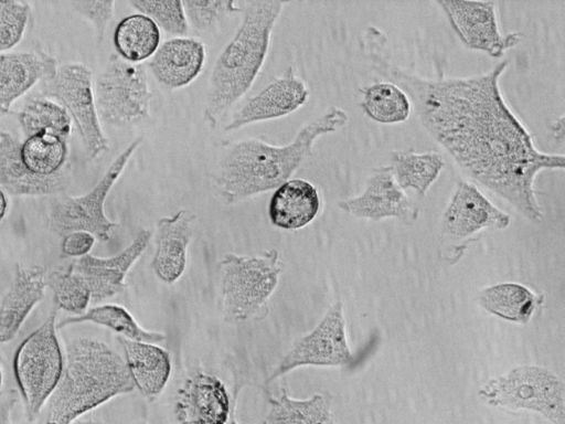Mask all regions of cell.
<instances>
[{
  "label": "cell",
  "instance_id": "obj_1",
  "mask_svg": "<svg viewBox=\"0 0 565 424\" xmlns=\"http://www.w3.org/2000/svg\"><path fill=\"white\" fill-rule=\"evenodd\" d=\"M385 43L382 31L366 29L364 51L372 70L406 92L425 129L461 171L527 220L542 222L536 176L543 170H562L565 157L537 149L532 134L507 103L500 78L509 60L479 75L428 78L392 62Z\"/></svg>",
  "mask_w": 565,
  "mask_h": 424
},
{
  "label": "cell",
  "instance_id": "obj_2",
  "mask_svg": "<svg viewBox=\"0 0 565 424\" xmlns=\"http://www.w3.org/2000/svg\"><path fill=\"white\" fill-rule=\"evenodd\" d=\"M348 120L344 109L331 106L302 126L287 145L273 146L255 138L232 142L212 173L213 184L228 204L274 190L311 157L317 139L338 131Z\"/></svg>",
  "mask_w": 565,
  "mask_h": 424
},
{
  "label": "cell",
  "instance_id": "obj_3",
  "mask_svg": "<svg viewBox=\"0 0 565 424\" xmlns=\"http://www.w3.org/2000/svg\"><path fill=\"white\" fill-rule=\"evenodd\" d=\"M286 3L262 0L243 3L242 23L212 67L203 112L211 128L218 127L252 87L265 63L271 32Z\"/></svg>",
  "mask_w": 565,
  "mask_h": 424
},
{
  "label": "cell",
  "instance_id": "obj_4",
  "mask_svg": "<svg viewBox=\"0 0 565 424\" xmlns=\"http://www.w3.org/2000/svg\"><path fill=\"white\" fill-rule=\"evenodd\" d=\"M134 389L126 361L116 350L100 340L73 339L66 346L63 372L50 396L46 424H72Z\"/></svg>",
  "mask_w": 565,
  "mask_h": 424
},
{
  "label": "cell",
  "instance_id": "obj_5",
  "mask_svg": "<svg viewBox=\"0 0 565 424\" xmlns=\"http://www.w3.org/2000/svg\"><path fill=\"white\" fill-rule=\"evenodd\" d=\"M284 269L275 248L259 255L230 253L220 262L221 310L226 322L258 318L267 310Z\"/></svg>",
  "mask_w": 565,
  "mask_h": 424
},
{
  "label": "cell",
  "instance_id": "obj_6",
  "mask_svg": "<svg viewBox=\"0 0 565 424\" xmlns=\"http://www.w3.org/2000/svg\"><path fill=\"white\" fill-rule=\"evenodd\" d=\"M479 398L507 411L527 410L551 424H565V383L552 370L540 365H519L483 383Z\"/></svg>",
  "mask_w": 565,
  "mask_h": 424
},
{
  "label": "cell",
  "instance_id": "obj_7",
  "mask_svg": "<svg viewBox=\"0 0 565 424\" xmlns=\"http://www.w3.org/2000/svg\"><path fill=\"white\" fill-rule=\"evenodd\" d=\"M57 311L54 305L49 318L20 343L14 354L13 371L30 422L38 417L63 372L64 360L56 335Z\"/></svg>",
  "mask_w": 565,
  "mask_h": 424
},
{
  "label": "cell",
  "instance_id": "obj_8",
  "mask_svg": "<svg viewBox=\"0 0 565 424\" xmlns=\"http://www.w3.org/2000/svg\"><path fill=\"white\" fill-rule=\"evenodd\" d=\"M142 141V137L134 139L87 193L79 197H61L52 201L47 213L49 230L58 236L74 231H86L99 241H109L118 223L106 215L105 201Z\"/></svg>",
  "mask_w": 565,
  "mask_h": 424
},
{
  "label": "cell",
  "instance_id": "obj_9",
  "mask_svg": "<svg viewBox=\"0 0 565 424\" xmlns=\"http://www.w3.org/2000/svg\"><path fill=\"white\" fill-rule=\"evenodd\" d=\"M99 118L113 127H127L150 117L152 93L143 64L111 54L95 85Z\"/></svg>",
  "mask_w": 565,
  "mask_h": 424
},
{
  "label": "cell",
  "instance_id": "obj_10",
  "mask_svg": "<svg viewBox=\"0 0 565 424\" xmlns=\"http://www.w3.org/2000/svg\"><path fill=\"white\" fill-rule=\"evenodd\" d=\"M45 93L56 97L73 117L87 155L95 159L108 150V139L100 125L93 86V72L81 63L57 66L47 81Z\"/></svg>",
  "mask_w": 565,
  "mask_h": 424
},
{
  "label": "cell",
  "instance_id": "obj_11",
  "mask_svg": "<svg viewBox=\"0 0 565 424\" xmlns=\"http://www.w3.org/2000/svg\"><path fill=\"white\" fill-rule=\"evenodd\" d=\"M353 354L349 346L343 306L333 304L320 322L299 338L273 369L266 382L271 383L294 369L316 367H343L351 364Z\"/></svg>",
  "mask_w": 565,
  "mask_h": 424
},
{
  "label": "cell",
  "instance_id": "obj_12",
  "mask_svg": "<svg viewBox=\"0 0 565 424\" xmlns=\"http://www.w3.org/2000/svg\"><path fill=\"white\" fill-rule=\"evenodd\" d=\"M446 14L461 43L491 57H502L504 52L518 45L522 34L500 31L493 1H436Z\"/></svg>",
  "mask_w": 565,
  "mask_h": 424
},
{
  "label": "cell",
  "instance_id": "obj_13",
  "mask_svg": "<svg viewBox=\"0 0 565 424\" xmlns=\"http://www.w3.org/2000/svg\"><path fill=\"white\" fill-rule=\"evenodd\" d=\"M338 206L348 214L371 221L396 218L411 224L419 215L418 206L397 184L390 166L373 169L364 191L339 201Z\"/></svg>",
  "mask_w": 565,
  "mask_h": 424
},
{
  "label": "cell",
  "instance_id": "obj_14",
  "mask_svg": "<svg viewBox=\"0 0 565 424\" xmlns=\"http://www.w3.org/2000/svg\"><path fill=\"white\" fill-rule=\"evenodd\" d=\"M173 413L179 424H227L234 411L225 383L195 371L178 389Z\"/></svg>",
  "mask_w": 565,
  "mask_h": 424
},
{
  "label": "cell",
  "instance_id": "obj_15",
  "mask_svg": "<svg viewBox=\"0 0 565 424\" xmlns=\"http://www.w3.org/2000/svg\"><path fill=\"white\" fill-rule=\"evenodd\" d=\"M511 216L499 209L473 183L461 180L444 211L443 233L452 239H466L486 229L504 230Z\"/></svg>",
  "mask_w": 565,
  "mask_h": 424
},
{
  "label": "cell",
  "instance_id": "obj_16",
  "mask_svg": "<svg viewBox=\"0 0 565 424\" xmlns=\"http://www.w3.org/2000/svg\"><path fill=\"white\" fill-rule=\"evenodd\" d=\"M310 91L292 66L238 108L224 126L231 132L249 124L289 115L305 105Z\"/></svg>",
  "mask_w": 565,
  "mask_h": 424
},
{
  "label": "cell",
  "instance_id": "obj_17",
  "mask_svg": "<svg viewBox=\"0 0 565 424\" xmlns=\"http://www.w3.org/2000/svg\"><path fill=\"white\" fill-rule=\"evenodd\" d=\"M151 236L150 230L140 229L132 242L115 256L88 254L71 264L87 284L93 301H102L124 292L128 272L148 247Z\"/></svg>",
  "mask_w": 565,
  "mask_h": 424
},
{
  "label": "cell",
  "instance_id": "obj_18",
  "mask_svg": "<svg viewBox=\"0 0 565 424\" xmlns=\"http://www.w3.org/2000/svg\"><path fill=\"white\" fill-rule=\"evenodd\" d=\"M194 220L193 212L186 209L158 220L151 267L156 276L166 284L175 283L186 268Z\"/></svg>",
  "mask_w": 565,
  "mask_h": 424
},
{
  "label": "cell",
  "instance_id": "obj_19",
  "mask_svg": "<svg viewBox=\"0 0 565 424\" xmlns=\"http://www.w3.org/2000/svg\"><path fill=\"white\" fill-rule=\"evenodd\" d=\"M21 142L0 127V188L12 195H45L64 191L71 180L70 166L53 177L29 171L21 158Z\"/></svg>",
  "mask_w": 565,
  "mask_h": 424
},
{
  "label": "cell",
  "instance_id": "obj_20",
  "mask_svg": "<svg viewBox=\"0 0 565 424\" xmlns=\"http://www.w3.org/2000/svg\"><path fill=\"white\" fill-rule=\"evenodd\" d=\"M205 56V45L201 40L177 36L159 45L148 66L162 86L178 89L188 86L201 74Z\"/></svg>",
  "mask_w": 565,
  "mask_h": 424
},
{
  "label": "cell",
  "instance_id": "obj_21",
  "mask_svg": "<svg viewBox=\"0 0 565 424\" xmlns=\"http://www.w3.org/2000/svg\"><path fill=\"white\" fill-rule=\"evenodd\" d=\"M56 68V60L42 50L0 54V116L38 82L51 80Z\"/></svg>",
  "mask_w": 565,
  "mask_h": 424
},
{
  "label": "cell",
  "instance_id": "obj_22",
  "mask_svg": "<svg viewBox=\"0 0 565 424\" xmlns=\"http://www.w3.org/2000/svg\"><path fill=\"white\" fill-rule=\"evenodd\" d=\"M46 287L45 269L15 264L13 280L0 305V343L12 340L42 300Z\"/></svg>",
  "mask_w": 565,
  "mask_h": 424
},
{
  "label": "cell",
  "instance_id": "obj_23",
  "mask_svg": "<svg viewBox=\"0 0 565 424\" xmlns=\"http://www.w3.org/2000/svg\"><path fill=\"white\" fill-rule=\"evenodd\" d=\"M321 209L318 188L303 179H290L275 189L267 213L270 223L284 231H297L310 224Z\"/></svg>",
  "mask_w": 565,
  "mask_h": 424
},
{
  "label": "cell",
  "instance_id": "obj_24",
  "mask_svg": "<svg viewBox=\"0 0 565 424\" xmlns=\"http://www.w3.org/2000/svg\"><path fill=\"white\" fill-rule=\"evenodd\" d=\"M126 365L135 388L149 400L157 399L167 386L172 372L170 353L157 343L118 337Z\"/></svg>",
  "mask_w": 565,
  "mask_h": 424
},
{
  "label": "cell",
  "instance_id": "obj_25",
  "mask_svg": "<svg viewBox=\"0 0 565 424\" xmlns=\"http://www.w3.org/2000/svg\"><path fill=\"white\" fill-rule=\"evenodd\" d=\"M478 300L484 310L501 319L526 324L543 304L544 296L520 283L504 282L481 289Z\"/></svg>",
  "mask_w": 565,
  "mask_h": 424
},
{
  "label": "cell",
  "instance_id": "obj_26",
  "mask_svg": "<svg viewBox=\"0 0 565 424\" xmlns=\"http://www.w3.org/2000/svg\"><path fill=\"white\" fill-rule=\"evenodd\" d=\"M268 403L264 424H339L331 411L330 396L322 393L300 400L282 389L279 395L269 393Z\"/></svg>",
  "mask_w": 565,
  "mask_h": 424
},
{
  "label": "cell",
  "instance_id": "obj_27",
  "mask_svg": "<svg viewBox=\"0 0 565 424\" xmlns=\"http://www.w3.org/2000/svg\"><path fill=\"white\" fill-rule=\"evenodd\" d=\"M116 54L124 61L140 64L160 45V30L152 19L135 13L121 19L114 31Z\"/></svg>",
  "mask_w": 565,
  "mask_h": 424
},
{
  "label": "cell",
  "instance_id": "obj_28",
  "mask_svg": "<svg viewBox=\"0 0 565 424\" xmlns=\"http://www.w3.org/2000/svg\"><path fill=\"white\" fill-rule=\"evenodd\" d=\"M397 184L414 190L424 198L445 167L444 157L436 151L414 152L394 150L390 165Z\"/></svg>",
  "mask_w": 565,
  "mask_h": 424
},
{
  "label": "cell",
  "instance_id": "obj_29",
  "mask_svg": "<svg viewBox=\"0 0 565 424\" xmlns=\"http://www.w3.org/2000/svg\"><path fill=\"white\" fill-rule=\"evenodd\" d=\"M361 108L373 121L394 125L407 120L412 102L406 92L390 81H380L360 89Z\"/></svg>",
  "mask_w": 565,
  "mask_h": 424
},
{
  "label": "cell",
  "instance_id": "obj_30",
  "mask_svg": "<svg viewBox=\"0 0 565 424\" xmlns=\"http://www.w3.org/2000/svg\"><path fill=\"white\" fill-rule=\"evenodd\" d=\"M87 321L109 328L120 337L134 341L159 343L167 339L166 333L145 329L128 309L116 304L96 306L82 315L67 317L57 322L56 328Z\"/></svg>",
  "mask_w": 565,
  "mask_h": 424
},
{
  "label": "cell",
  "instance_id": "obj_31",
  "mask_svg": "<svg viewBox=\"0 0 565 424\" xmlns=\"http://www.w3.org/2000/svg\"><path fill=\"white\" fill-rule=\"evenodd\" d=\"M20 152L29 171L39 177L56 176L70 166L67 140L50 132L26 137Z\"/></svg>",
  "mask_w": 565,
  "mask_h": 424
},
{
  "label": "cell",
  "instance_id": "obj_32",
  "mask_svg": "<svg viewBox=\"0 0 565 424\" xmlns=\"http://www.w3.org/2000/svg\"><path fill=\"white\" fill-rule=\"evenodd\" d=\"M19 123L26 137L45 131L67 140L72 130V119L67 110L45 97L28 100L19 114Z\"/></svg>",
  "mask_w": 565,
  "mask_h": 424
},
{
  "label": "cell",
  "instance_id": "obj_33",
  "mask_svg": "<svg viewBox=\"0 0 565 424\" xmlns=\"http://www.w3.org/2000/svg\"><path fill=\"white\" fill-rule=\"evenodd\" d=\"M46 286L53 290L54 305L75 316L86 311L90 300V290L85 280L73 271L53 269L45 276Z\"/></svg>",
  "mask_w": 565,
  "mask_h": 424
},
{
  "label": "cell",
  "instance_id": "obj_34",
  "mask_svg": "<svg viewBox=\"0 0 565 424\" xmlns=\"http://www.w3.org/2000/svg\"><path fill=\"white\" fill-rule=\"evenodd\" d=\"M129 3L170 34L185 35L189 31L182 1L130 0Z\"/></svg>",
  "mask_w": 565,
  "mask_h": 424
},
{
  "label": "cell",
  "instance_id": "obj_35",
  "mask_svg": "<svg viewBox=\"0 0 565 424\" xmlns=\"http://www.w3.org/2000/svg\"><path fill=\"white\" fill-rule=\"evenodd\" d=\"M188 22L198 31H206L217 25L231 13L242 12L236 1L199 0L182 1Z\"/></svg>",
  "mask_w": 565,
  "mask_h": 424
},
{
  "label": "cell",
  "instance_id": "obj_36",
  "mask_svg": "<svg viewBox=\"0 0 565 424\" xmlns=\"http://www.w3.org/2000/svg\"><path fill=\"white\" fill-rule=\"evenodd\" d=\"M30 10L28 2L0 0V53L12 49L22 40Z\"/></svg>",
  "mask_w": 565,
  "mask_h": 424
},
{
  "label": "cell",
  "instance_id": "obj_37",
  "mask_svg": "<svg viewBox=\"0 0 565 424\" xmlns=\"http://www.w3.org/2000/svg\"><path fill=\"white\" fill-rule=\"evenodd\" d=\"M115 1H72L71 6L89 20L96 32L97 43L104 40L105 32L115 13Z\"/></svg>",
  "mask_w": 565,
  "mask_h": 424
},
{
  "label": "cell",
  "instance_id": "obj_38",
  "mask_svg": "<svg viewBox=\"0 0 565 424\" xmlns=\"http://www.w3.org/2000/svg\"><path fill=\"white\" fill-rule=\"evenodd\" d=\"M96 237L86 231H74L63 236L61 243L64 256L81 258L89 254Z\"/></svg>",
  "mask_w": 565,
  "mask_h": 424
},
{
  "label": "cell",
  "instance_id": "obj_39",
  "mask_svg": "<svg viewBox=\"0 0 565 424\" xmlns=\"http://www.w3.org/2000/svg\"><path fill=\"white\" fill-rule=\"evenodd\" d=\"M17 403L15 392L12 391L11 394L0 403V424H14L12 421V410Z\"/></svg>",
  "mask_w": 565,
  "mask_h": 424
},
{
  "label": "cell",
  "instance_id": "obj_40",
  "mask_svg": "<svg viewBox=\"0 0 565 424\" xmlns=\"http://www.w3.org/2000/svg\"><path fill=\"white\" fill-rule=\"evenodd\" d=\"M8 210V199L4 191L0 188V221L3 219Z\"/></svg>",
  "mask_w": 565,
  "mask_h": 424
},
{
  "label": "cell",
  "instance_id": "obj_41",
  "mask_svg": "<svg viewBox=\"0 0 565 424\" xmlns=\"http://www.w3.org/2000/svg\"><path fill=\"white\" fill-rule=\"evenodd\" d=\"M72 424H98V423H96V422H94V421H90V420H89V421H78V422H77V421H75V422H74V423H72Z\"/></svg>",
  "mask_w": 565,
  "mask_h": 424
},
{
  "label": "cell",
  "instance_id": "obj_42",
  "mask_svg": "<svg viewBox=\"0 0 565 424\" xmlns=\"http://www.w3.org/2000/svg\"><path fill=\"white\" fill-rule=\"evenodd\" d=\"M1 388H2V372H1V368H0V391H1Z\"/></svg>",
  "mask_w": 565,
  "mask_h": 424
},
{
  "label": "cell",
  "instance_id": "obj_43",
  "mask_svg": "<svg viewBox=\"0 0 565 424\" xmlns=\"http://www.w3.org/2000/svg\"><path fill=\"white\" fill-rule=\"evenodd\" d=\"M136 424H150V423H148V422H146V421H139V422H137Z\"/></svg>",
  "mask_w": 565,
  "mask_h": 424
}]
</instances>
